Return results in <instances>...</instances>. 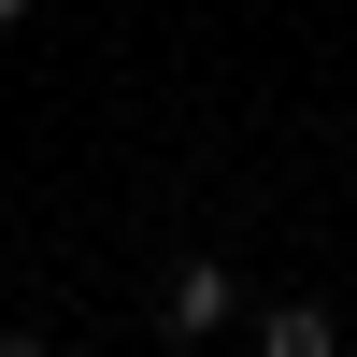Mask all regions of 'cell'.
I'll use <instances>...</instances> for the list:
<instances>
[{
  "mask_svg": "<svg viewBox=\"0 0 357 357\" xmlns=\"http://www.w3.org/2000/svg\"><path fill=\"white\" fill-rule=\"evenodd\" d=\"M215 329H243V272H229V257H172L158 272V343H215Z\"/></svg>",
  "mask_w": 357,
  "mask_h": 357,
  "instance_id": "6da1fadb",
  "label": "cell"
},
{
  "mask_svg": "<svg viewBox=\"0 0 357 357\" xmlns=\"http://www.w3.org/2000/svg\"><path fill=\"white\" fill-rule=\"evenodd\" d=\"M257 357H357L343 301H257Z\"/></svg>",
  "mask_w": 357,
  "mask_h": 357,
  "instance_id": "7a4b0ae2",
  "label": "cell"
},
{
  "mask_svg": "<svg viewBox=\"0 0 357 357\" xmlns=\"http://www.w3.org/2000/svg\"><path fill=\"white\" fill-rule=\"evenodd\" d=\"M0 357H57V343H43V329H0Z\"/></svg>",
  "mask_w": 357,
  "mask_h": 357,
  "instance_id": "3957f363",
  "label": "cell"
},
{
  "mask_svg": "<svg viewBox=\"0 0 357 357\" xmlns=\"http://www.w3.org/2000/svg\"><path fill=\"white\" fill-rule=\"evenodd\" d=\"M15 29H29V0H0V43H15Z\"/></svg>",
  "mask_w": 357,
  "mask_h": 357,
  "instance_id": "277c9868",
  "label": "cell"
},
{
  "mask_svg": "<svg viewBox=\"0 0 357 357\" xmlns=\"http://www.w3.org/2000/svg\"><path fill=\"white\" fill-rule=\"evenodd\" d=\"M343 329H357V286H343Z\"/></svg>",
  "mask_w": 357,
  "mask_h": 357,
  "instance_id": "5b68a950",
  "label": "cell"
}]
</instances>
